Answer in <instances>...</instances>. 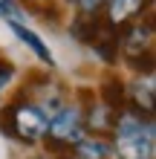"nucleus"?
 Segmentation results:
<instances>
[{
	"label": "nucleus",
	"instance_id": "13",
	"mask_svg": "<svg viewBox=\"0 0 156 159\" xmlns=\"http://www.w3.org/2000/svg\"><path fill=\"white\" fill-rule=\"evenodd\" d=\"M23 3H29L32 9H41V6H47V3H49V0H23Z\"/></svg>",
	"mask_w": 156,
	"mask_h": 159
},
{
	"label": "nucleus",
	"instance_id": "3",
	"mask_svg": "<svg viewBox=\"0 0 156 159\" xmlns=\"http://www.w3.org/2000/svg\"><path fill=\"white\" fill-rule=\"evenodd\" d=\"M84 136H87V130H84V116H81V107H78V104H64L58 113L49 119L43 142H47V151L52 148V153L67 156Z\"/></svg>",
	"mask_w": 156,
	"mask_h": 159
},
{
	"label": "nucleus",
	"instance_id": "2",
	"mask_svg": "<svg viewBox=\"0 0 156 159\" xmlns=\"http://www.w3.org/2000/svg\"><path fill=\"white\" fill-rule=\"evenodd\" d=\"M49 116L41 110L38 101H32L29 96H15L9 104L0 110V130L6 136H12L15 142L23 145H38L47 136Z\"/></svg>",
	"mask_w": 156,
	"mask_h": 159
},
{
	"label": "nucleus",
	"instance_id": "1",
	"mask_svg": "<svg viewBox=\"0 0 156 159\" xmlns=\"http://www.w3.org/2000/svg\"><path fill=\"white\" fill-rule=\"evenodd\" d=\"M110 136H113L110 151L116 159H153L156 153L153 116H142L130 107H122L116 113Z\"/></svg>",
	"mask_w": 156,
	"mask_h": 159
},
{
	"label": "nucleus",
	"instance_id": "6",
	"mask_svg": "<svg viewBox=\"0 0 156 159\" xmlns=\"http://www.w3.org/2000/svg\"><path fill=\"white\" fill-rule=\"evenodd\" d=\"M116 113L118 110L107 107L104 101H93V104L81 107V116H84V130L93 136H104L113 130V121H116Z\"/></svg>",
	"mask_w": 156,
	"mask_h": 159
},
{
	"label": "nucleus",
	"instance_id": "15",
	"mask_svg": "<svg viewBox=\"0 0 156 159\" xmlns=\"http://www.w3.org/2000/svg\"><path fill=\"white\" fill-rule=\"evenodd\" d=\"M38 159H52V156H38Z\"/></svg>",
	"mask_w": 156,
	"mask_h": 159
},
{
	"label": "nucleus",
	"instance_id": "9",
	"mask_svg": "<svg viewBox=\"0 0 156 159\" xmlns=\"http://www.w3.org/2000/svg\"><path fill=\"white\" fill-rule=\"evenodd\" d=\"M98 101H104L113 110H122L124 107V84L118 78H104L101 87H98Z\"/></svg>",
	"mask_w": 156,
	"mask_h": 159
},
{
	"label": "nucleus",
	"instance_id": "5",
	"mask_svg": "<svg viewBox=\"0 0 156 159\" xmlns=\"http://www.w3.org/2000/svg\"><path fill=\"white\" fill-rule=\"evenodd\" d=\"M148 9H150V0H107L104 12H101V20H104V26L118 32L127 23L142 20V15Z\"/></svg>",
	"mask_w": 156,
	"mask_h": 159
},
{
	"label": "nucleus",
	"instance_id": "4",
	"mask_svg": "<svg viewBox=\"0 0 156 159\" xmlns=\"http://www.w3.org/2000/svg\"><path fill=\"white\" fill-rule=\"evenodd\" d=\"M118 52L124 58L153 52V23L150 20H133L118 29Z\"/></svg>",
	"mask_w": 156,
	"mask_h": 159
},
{
	"label": "nucleus",
	"instance_id": "11",
	"mask_svg": "<svg viewBox=\"0 0 156 159\" xmlns=\"http://www.w3.org/2000/svg\"><path fill=\"white\" fill-rule=\"evenodd\" d=\"M12 78H15V67L12 64H0V98H3V90L12 84Z\"/></svg>",
	"mask_w": 156,
	"mask_h": 159
},
{
	"label": "nucleus",
	"instance_id": "10",
	"mask_svg": "<svg viewBox=\"0 0 156 159\" xmlns=\"http://www.w3.org/2000/svg\"><path fill=\"white\" fill-rule=\"evenodd\" d=\"M78 9V15H87V17H101V9L107 0H72Z\"/></svg>",
	"mask_w": 156,
	"mask_h": 159
},
{
	"label": "nucleus",
	"instance_id": "12",
	"mask_svg": "<svg viewBox=\"0 0 156 159\" xmlns=\"http://www.w3.org/2000/svg\"><path fill=\"white\" fill-rule=\"evenodd\" d=\"M17 3H20V0H0V17H9V20H15V15H17Z\"/></svg>",
	"mask_w": 156,
	"mask_h": 159
},
{
	"label": "nucleus",
	"instance_id": "14",
	"mask_svg": "<svg viewBox=\"0 0 156 159\" xmlns=\"http://www.w3.org/2000/svg\"><path fill=\"white\" fill-rule=\"evenodd\" d=\"M58 159H72V156H69V153H67V156H58Z\"/></svg>",
	"mask_w": 156,
	"mask_h": 159
},
{
	"label": "nucleus",
	"instance_id": "16",
	"mask_svg": "<svg viewBox=\"0 0 156 159\" xmlns=\"http://www.w3.org/2000/svg\"><path fill=\"white\" fill-rule=\"evenodd\" d=\"M64 3H72V0H64Z\"/></svg>",
	"mask_w": 156,
	"mask_h": 159
},
{
	"label": "nucleus",
	"instance_id": "7",
	"mask_svg": "<svg viewBox=\"0 0 156 159\" xmlns=\"http://www.w3.org/2000/svg\"><path fill=\"white\" fill-rule=\"evenodd\" d=\"M9 26H12V32L17 35V41L26 43V46L35 52V58H38L41 64H47V67H55V58H52L49 46L41 41V35H35L32 29H26V23H17V20H9Z\"/></svg>",
	"mask_w": 156,
	"mask_h": 159
},
{
	"label": "nucleus",
	"instance_id": "8",
	"mask_svg": "<svg viewBox=\"0 0 156 159\" xmlns=\"http://www.w3.org/2000/svg\"><path fill=\"white\" fill-rule=\"evenodd\" d=\"M110 156H113V151L104 136H84L72 148V159H110Z\"/></svg>",
	"mask_w": 156,
	"mask_h": 159
}]
</instances>
